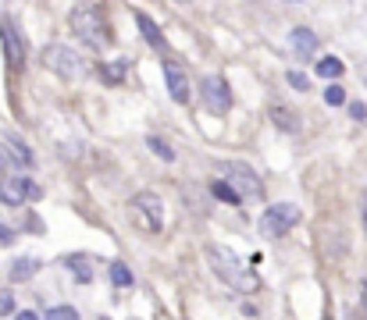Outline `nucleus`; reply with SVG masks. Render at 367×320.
Segmentation results:
<instances>
[{
  "label": "nucleus",
  "mask_w": 367,
  "mask_h": 320,
  "mask_svg": "<svg viewBox=\"0 0 367 320\" xmlns=\"http://www.w3.org/2000/svg\"><path fill=\"white\" fill-rule=\"evenodd\" d=\"M72 32L89 43V50H107L111 47V29L97 8H75L72 11Z\"/></svg>",
  "instance_id": "1"
},
{
  "label": "nucleus",
  "mask_w": 367,
  "mask_h": 320,
  "mask_svg": "<svg viewBox=\"0 0 367 320\" xmlns=\"http://www.w3.org/2000/svg\"><path fill=\"white\" fill-rule=\"evenodd\" d=\"M11 310H15V299L4 292V296H0V313H11Z\"/></svg>",
  "instance_id": "28"
},
{
  "label": "nucleus",
  "mask_w": 367,
  "mask_h": 320,
  "mask_svg": "<svg viewBox=\"0 0 367 320\" xmlns=\"http://www.w3.org/2000/svg\"><path fill=\"white\" fill-rule=\"evenodd\" d=\"M325 104H328V107H343V104H346V89L331 82V86L325 89Z\"/></svg>",
  "instance_id": "22"
},
{
  "label": "nucleus",
  "mask_w": 367,
  "mask_h": 320,
  "mask_svg": "<svg viewBox=\"0 0 367 320\" xmlns=\"http://www.w3.org/2000/svg\"><path fill=\"white\" fill-rule=\"evenodd\" d=\"M111 281H114V285H121V288H129L136 278H132V271H129L125 264L118 260V264H111Z\"/></svg>",
  "instance_id": "19"
},
{
  "label": "nucleus",
  "mask_w": 367,
  "mask_h": 320,
  "mask_svg": "<svg viewBox=\"0 0 367 320\" xmlns=\"http://www.w3.org/2000/svg\"><path fill=\"white\" fill-rule=\"evenodd\" d=\"M164 82H168V93H171V100H175V104H189L193 86H189L186 72H182L175 61H168V64H164Z\"/></svg>",
  "instance_id": "9"
},
{
  "label": "nucleus",
  "mask_w": 367,
  "mask_h": 320,
  "mask_svg": "<svg viewBox=\"0 0 367 320\" xmlns=\"http://www.w3.org/2000/svg\"><path fill=\"white\" fill-rule=\"evenodd\" d=\"M18 320H40V317H36L33 310H25V313H18Z\"/></svg>",
  "instance_id": "29"
},
{
  "label": "nucleus",
  "mask_w": 367,
  "mask_h": 320,
  "mask_svg": "<svg viewBox=\"0 0 367 320\" xmlns=\"http://www.w3.org/2000/svg\"><path fill=\"white\" fill-rule=\"evenodd\" d=\"M207 256H210V267L218 271L228 285L242 288V292H253V288H257V278H253V274H247L242 260H239V256H235L228 246H210V249H207Z\"/></svg>",
  "instance_id": "2"
},
{
  "label": "nucleus",
  "mask_w": 367,
  "mask_h": 320,
  "mask_svg": "<svg viewBox=\"0 0 367 320\" xmlns=\"http://www.w3.org/2000/svg\"><path fill=\"white\" fill-rule=\"evenodd\" d=\"M350 114H353L357 121H364V118H367V107H364V104H350Z\"/></svg>",
  "instance_id": "27"
},
{
  "label": "nucleus",
  "mask_w": 367,
  "mask_h": 320,
  "mask_svg": "<svg viewBox=\"0 0 367 320\" xmlns=\"http://www.w3.org/2000/svg\"><path fill=\"white\" fill-rule=\"evenodd\" d=\"M43 64H47V72H54L61 79H79L82 75V57L65 43H47L43 47Z\"/></svg>",
  "instance_id": "5"
},
{
  "label": "nucleus",
  "mask_w": 367,
  "mask_h": 320,
  "mask_svg": "<svg viewBox=\"0 0 367 320\" xmlns=\"http://www.w3.org/2000/svg\"><path fill=\"white\" fill-rule=\"evenodd\" d=\"M360 299H364V306H367V281L360 285Z\"/></svg>",
  "instance_id": "30"
},
{
  "label": "nucleus",
  "mask_w": 367,
  "mask_h": 320,
  "mask_svg": "<svg viewBox=\"0 0 367 320\" xmlns=\"http://www.w3.org/2000/svg\"><path fill=\"white\" fill-rule=\"evenodd\" d=\"M221 171H225L228 185L239 192L242 200H257L260 192H264V185H260L257 171H253L250 164H242V160H225V164H221Z\"/></svg>",
  "instance_id": "6"
},
{
  "label": "nucleus",
  "mask_w": 367,
  "mask_h": 320,
  "mask_svg": "<svg viewBox=\"0 0 367 320\" xmlns=\"http://www.w3.org/2000/svg\"><path fill=\"white\" fill-rule=\"evenodd\" d=\"M0 43H4V57H8V64L18 72L22 64H25V47H22V36H18V29H15L11 22L0 25Z\"/></svg>",
  "instance_id": "10"
},
{
  "label": "nucleus",
  "mask_w": 367,
  "mask_h": 320,
  "mask_svg": "<svg viewBox=\"0 0 367 320\" xmlns=\"http://www.w3.org/2000/svg\"><path fill=\"white\" fill-rule=\"evenodd\" d=\"M15 242V232L8 228V224H0V246H11Z\"/></svg>",
  "instance_id": "26"
},
{
  "label": "nucleus",
  "mask_w": 367,
  "mask_h": 320,
  "mask_svg": "<svg viewBox=\"0 0 367 320\" xmlns=\"http://www.w3.org/2000/svg\"><path fill=\"white\" fill-rule=\"evenodd\" d=\"M43 320H79V310L75 306H54V310H47Z\"/></svg>",
  "instance_id": "23"
},
{
  "label": "nucleus",
  "mask_w": 367,
  "mask_h": 320,
  "mask_svg": "<svg viewBox=\"0 0 367 320\" xmlns=\"http://www.w3.org/2000/svg\"><path fill=\"white\" fill-rule=\"evenodd\" d=\"M68 267H72V274H75L79 281H89V278H93V267H89V260H86V256H72V260H68Z\"/></svg>",
  "instance_id": "18"
},
{
  "label": "nucleus",
  "mask_w": 367,
  "mask_h": 320,
  "mask_svg": "<svg viewBox=\"0 0 367 320\" xmlns=\"http://www.w3.org/2000/svg\"><path fill=\"white\" fill-rule=\"evenodd\" d=\"M210 192H214V196H218L221 203H232V207H235V203H242V196H239V192H235L228 182H214V185H210Z\"/></svg>",
  "instance_id": "17"
},
{
  "label": "nucleus",
  "mask_w": 367,
  "mask_h": 320,
  "mask_svg": "<svg viewBox=\"0 0 367 320\" xmlns=\"http://www.w3.org/2000/svg\"><path fill=\"white\" fill-rule=\"evenodd\" d=\"M11 164H15V157H11L8 143H4V139H0V175H4V171H11Z\"/></svg>",
  "instance_id": "25"
},
{
  "label": "nucleus",
  "mask_w": 367,
  "mask_h": 320,
  "mask_svg": "<svg viewBox=\"0 0 367 320\" xmlns=\"http://www.w3.org/2000/svg\"><path fill=\"white\" fill-rule=\"evenodd\" d=\"M289 43H292V50H296L299 57H314V54H318V36H314L311 29H303V25L289 32Z\"/></svg>",
  "instance_id": "11"
},
{
  "label": "nucleus",
  "mask_w": 367,
  "mask_h": 320,
  "mask_svg": "<svg viewBox=\"0 0 367 320\" xmlns=\"http://www.w3.org/2000/svg\"><path fill=\"white\" fill-rule=\"evenodd\" d=\"M125 72H129V64H125V61H111V64H104V79H107V82H121V79H125Z\"/></svg>",
  "instance_id": "20"
},
{
  "label": "nucleus",
  "mask_w": 367,
  "mask_h": 320,
  "mask_svg": "<svg viewBox=\"0 0 367 320\" xmlns=\"http://www.w3.org/2000/svg\"><path fill=\"white\" fill-rule=\"evenodd\" d=\"M271 121H274V128H282V132H296L299 128V121H296V114L289 111V107H282V104H271Z\"/></svg>",
  "instance_id": "13"
},
{
  "label": "nucleus",
  "mask_w": 367,
  "mask_h": 320,
  "mask_svg": "<svg viewBox=\"0 0 367 320\" xmlns=\"http://www.w3.org/2000/svg\"><path fill=\"white\" fill-rule=\"evenodd\" d=\"M343 72H346V64H343L339 57H321V61H318V75H321V79H339Z\"/></svg>",
  "instance_id": "16"
},
{
  "label": "nucleus",
  "mask_w": 367,
  "mask_h": 320,
  "mask_svg": "<svg viewBox=\"0 0 367 320\" xmlns=\"http://www.w3.org/2000/svg\"><path fill=\"white\" fill-rule=\"evenodd\" d=\"M364 232H367V200H364Z\"/></svg>",
  "instance_id": "31"
},
{
  "label": "nucleus",
  "mask_w": 367,
  "mask_h": 320,
  "mask_svg": "<svg viewBox=\"0 0 367 320\" xmlns=\"http://www.w3.org/2000/svg\"><path fill=\"white\" fill-rule=\"evenodd\" d=\"M289 86L299 89V93H307V89H311V79L303 75V72H289Z\"/></svg>",
  "instance_id": "24"
},
{
  "label": "nucleus",
  "mask_w": 367,
  "mask_h": 320,
  "mask_svg": "<svg viewBox=\"0 0 367 320\" xmlns=\"http://www.w3.org/2000/svg\"><path fill=\"white\" fill-rule=\"evenodd\" d=\"M29 196H40V185H33L29 178H4L0 182V203L4 207H22Z\"/></svg>",
  "instance_id": "8"
},
{
  "label": "nucleus",
  "mask_w": 367,
  "mask_h": 320,
  "mask_svg": "<svg viewBox=\"0 0 367 320\" xmlns=\"http://www.w3.org/2000/svg\"><path fill=\"white\" fill-rule=\"evenodd\" d=\"M136 25H139V32L146 36V43H150V47H154V50H164V36H161V29H157V22H154V18L139 11V15H136Z\"/></svg>",
  "instance_id": "12"
},
{
  "label": "nucleus",
  "mask_w": 367,
  "mask_h": 320,
  "mask_svg": "<svg viewBox=\"0 0 367 320\" xmlns=\"http://www.w3.org/2000/svg\"><path fill=\"white\" fill-rule=\"evenodd\" d=\"M203 107L210 114H228L232 111V93H228V82L221 75H207L203 79Z\"/></svg>",
  "instance_id": "7"
},
{
  "label": "nucleus",
  "mask_w": 367,
  "mask_h": 320,
  "mask_svg": "<svg viewBox=\"0 0 367 320\" xmlns=\"http://www.w3.org/2000/svg\"><path fill=\"white\" fill-rule=\"evenodd\" d=\"M146 146L154 150V153H157L161 160H175V150H171V146H168V143H164L161 136H150V139H146Z\"/></svg>",
  "instance_id": "21"
},
{
  "label": "nucleus",
  "mask_w": 367,
  "mask_h": 320,
  "mask_svg": "<svg viewBox=\"0 0 367 320\" xmlns=\"http://www.w3.org/2000/svg\"><path fill=\"white\" fill-rule=\"evenodd\" d=\"M40 271V260H33V256H22V260H15L11 264V281H29V278H33Z\"/></svg>",
  "instance_id": "14"
},
{
  "label": "nucleus",
  "mask_w": 367,
  "mask_h": 320,
  "mask_svg": "<svg viewBox=\"0 0 367 320\" xmlns=\"http://www.w3.org/2000/svg\"><path fill=\"white\" fill-rule=\"evenodd\" d=\"M129 207H132V217H136V224L143 232L157 235L164 228V203H161L157 192H136Z\"/></svg>",
  "instance_id": "3"
},
{
  "label": "nucleus",
  "mask_w": 367,
  "mask_h": 320,
  "mask_svg": "<svg viewBox=\"0 0 367 320\" xmlns=\"http://www.w3.org/2000/svg\"><path fill=\"white\" fill-rule=\"evenodd\" d=\"M321 320H331V317H321Z\"/></svg>",
  "instance_id": "32"
},
{
  "label": "nucleus",
  "mask_w": 367,
  "mask_h": 320,
  "mask_svg": "<svg viewBox=\"0 0 367 320\" xmlns=\"http://www.w3.org/2000/svg\"><path fill=\"white\" fill-rule=\"evenodd\" d=\"M4 143H8V150H11V157H15V164H22V168H29V164H33V153H29V146H25L22 139L4 136Z\"/></svg>",
  "instance_id": "15"
},
{
  "label": "nucleus",
  "mask_w": 367,
  "mask_h": 320,
  "mask_svg": "<svg viewBox=\"0 0 367 320\" xmlns=\"http://www.w3.org/2000/svg\"><path fill=\"white\" fill-rule=\"evenodd\" d=\"M299 207L296 203H274V207H267L264 214H260V235H267V239H282V235H289V228H296L299 224Z\"/></svg>",
  "instance_id": "4"
}]
</instances>
